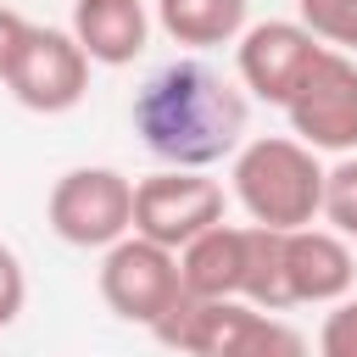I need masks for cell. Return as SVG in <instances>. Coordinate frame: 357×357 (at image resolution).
I'll use <instances>...</instances> for the list:
<instances>
[{"mask_svg": "<svg viewBox=\"0 0 357 357\" xmlns=\"http://www.w3.org/2000/svg\"><path fill=\"white\" fill-rule=\"evenodd\" d=\"M245 112L251 106H245L240 84H229L201 56H178L139 84L128 123H134L139 145L151 156H162L167 167H212L240 151Z\"/></svg>", "mask_w": 357, "mask_h": 357, "instance_id": "obj_1", "label": "cell"}, {"mask_svg": "<svg viewBox=\"0 0 357 357\" xmlns=\"http://www.w3.org/2000/svg\"><path fill=\"white\" fill-rule=\"evenodd\" d=\"M234 201L262 229H301L324 206V162L296 134H262L234 151Z\"/></svg>", "mask_w": 357, "mask_h": 357, "instance_id": "obj_2", "label": "cell"}, {"mask_svg": "<svg viewBox=\"0 0 357 357\" xmlns=\"http://www.w3.org/2000/svg\"><path fill=\"white\" fill-rule=\"evenodd\" d=\"M151 335L162 346L184 351V357H312L307 340L284 318H273V312H262L251 301L178 296L151 324Z\"/></svg>", "mask_w": 357, "mask_h": 357, "instance_id": "obj_3", "label": "cell"}, {"mask_svg": "<svg viewBox=\"0 0 357 357\" xmlns=\"http://www.w3.org/2000/svg\"><path fill=\"white\" fill-rule=\"evenodd\" d=\"M50 229L78 251H106L134 234V178L117 167H67L45 201Z\"/></svg>", "mask_w": 357, "mask_h": 357, "instance_id": "obj_4", "label": "cell"}, {"mask_svg": "<svg viewBox=\"0 0 357 357\" xmlns=\"http://www.w3.org/2000/svg\"><path fill=\"white\" fill-rule=\"evenodd\" d=\"M290 134L312 151H357V56L346 50H318V61L307 67V78L296 84V95L284 100Z\"/></svg>", "mask_w": 357, "mask_h": 357, "instance_id": "obj_5", "label": "cell"}, {"mask_svg": "<svg viewBox=\"0 0 357 357\" xmlns=\"http://www.w3.org/2000/svg\"><path fill=\"white\" fill-rule=\"evenodd\" d=\"M89 67L95 61L78 50V39L67 28L28 22V33H22V45L6 67V89L17 95V106L56 117V112H73L89 95Z\"/></svg>", "mask_w": 357, "mask_h": 357, "instance_id": "obj_6", "label": "cell"}, {"mask_svg": "<svg viewBox=\"0 0 357 357\" xmlns=\"http://www.w3.org/2000/svg\"><path fill=\"white\" fill-rule=\"evenodd\" d=\"M212 223H223V184L201 167H162L134 184V234L178 251Z\"/></svg>", "mask_w": 357, "mask_h": 357, "instance_id": "obj_7", "label": "cell"}, {"mask_svg": "<svg viewBox=\"0 0 357 357\" xmlns=\"http://www.w3.org/2000/svg\"><path fill=\"white\" fill-rule=\"evenodd\" d=\"M184 296L178 284V251L145 240V234H123L117 245H106L100 257V301L123 318V324H156L173 301Z\"/></svg>", "mask_w": 357, "mask_h": 357, "instance_id": "obj_8", "label": "cell"}, {"mask_svg": "<svg viewBox=\"0 0 357 357\" xmlns=\"http://www.w3.org/2000/svg\"><path fill=\"white\" fill-rule=\"evenodd\" d=\"M318 39L301 28V22H284V17H268V22H245V33L234 39V73H240V89L268 100V106H284L296 95V84L307 78V67L318 61Z\"/></svg>", "mask_w": 357, "mask_h": 357, "instance_id": "obj_9", "label": "cell"}, {"mask_svg": "<svg viewBox=\"0 0 357 357\" xmlns=\"http://www.w3.org/2000/svg\"><path fill=\"white\" fill-rule=\"evenodd\" d=\"M357 279L351 240L335 229H284V296L290 307H335Z\"/></svg>", "mask_w": 357, "mask_h": 357, "instance_id": "obj_10", "label": "cell"}, {"mask_svg": "<svg viewBox=\"0 0 357 357\" xmlns=\"http://www.w3.org/2000/svg\"><path fill=\"white\" fill-rule=\"evenodd\" d=\"M67 33L95 67H128L151 45V11L145 0H73Z\"/></svg>", "mask_w": 357, "mask_h": 357, "instance_id": "obj_11", "label": "cell"}, {"mask_svg": "<svg viewBox=\"0 0 357 357\" xmlns=\"http://www.w3.org/2000/svg\"><path fill=\"white\" fill-rule=\"evenodd\" d=\"M178 284L184 296L240 301V223H212L190 245H178Z\"/></svg>", "mask_w": 357, "mask_h": 357, "instance_id": "obj_12", "label": "cell"}, {"mask_svg": "<svg viewBox=\"0 0 357 357\" xmlns=\"http://www.w3.org/2000/svg\"><path fill=\"white\" fill-rule=\"evenodd\" d=\"M245 17H251V0H156L162 33L190 50L234 45L245 33Z\"/></svg>", "mask_w": 357, "mask_h": 357, "instance_id": "obj_13", "label": "cell"}, {"mask_svg": "<svg viewBox=\"0 0 357 357\" xmlns=\"http://www.w3.org/2000/svg\"><path fill=\"white\" fill-rule=\"evenodd\" d=\"M240 301L262 312H284V229L240 223Z\"/></svg>", "mask_w": 357, "mask_h": 357, "instance_id": "obj_14", "label": "cell"}, {"mask_svg": "<svg viewBox=\"0 0 357 357\" xmlns=\"http://www.w3.org/2000/svg\"><path fill=\"white\" fill-rule=\"evenodd\" d=\"M296 11H301L296 22H301L318 45L357 56V0H296Z\"/></svg>", "mask_w": 357, "mask_h": 357, "instance_id": "obj_15", "label": "cell"}, {"mask_svg": "<svg viewBox=\"0 0 357 357\" xmlns=\"http://www.w3.org/2000/svg\"><path fill=\"white\" fill-rule=\"evenodd\" d=\"M318 218H329V229L357 245V156L324 167V206H318Z\"/></svg>", "mask_w": 357, "mask_h": 357, "instance_id": "obj_16", "label": "cell"}, {"mask_svg": "<svg viewBox=\"0 0 357 357\" xmlns=\"http://www.w3.org/2000/svg\"><path fill=\"white\" fill-rule=\"evenodd\" d=\"M318 357H357V301H351V296H340V301L324 312Z\"/></svg>", "mask_w": 357, "mask_h": 357, "instance_id": "obj_17", "label": "cell"}, {"mask_svg": "<svg viewBox=\"0 0 357 357\" xmlns=\"http://www.w3.org/2000/svg\"><path fill=\"white\" fill-rule=\"evenodd\" d=\"M22 301H28V273H22V257L0 240V329H11V324H17Z\"/></svg>", "mask_w": 357, "mask_h": 357, "instance_id": "obj_18", "label": "cell"}, {"mask_svg": "<svg viewBox=\"0 0 357 357\" xmlns=\"http://www.w3.org/2000/svg\"><path fill=\"white\" fill-rule=\"evenodd\" d=\"M22 33H28V17H17V11H6V6H0V84H6V67H11V56H17Z\"/></svg>", "mask_w": 357, "mask_h": 357, "instance_id": "obj_19", "label": "cell"}]
</instances>
